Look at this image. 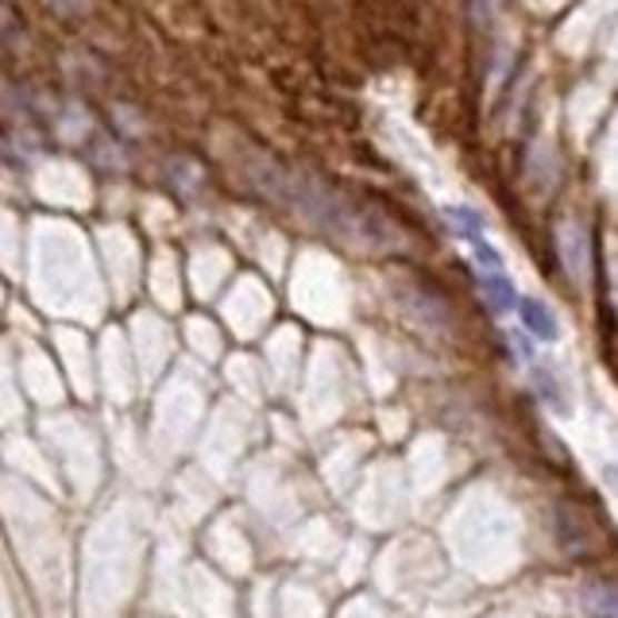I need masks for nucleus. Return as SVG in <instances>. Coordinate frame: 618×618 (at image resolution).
<instances>
[{
  "mask_svg": "<svg viewBox=\"0 0 618 618\" xmlns=\"http://www.w3.org/2000/svg\"><path fill=\"white\" fill-rule=\"evenodd\" d=\"M445 217L452 221V229H457L464 240H484V221H479L471 209H460V206H452V209H445Z\"/></svg>",
  "mask_w": 618,
  "mask_h": 618,
  "instance_id": "4",
  "label": "nucleus"
},
{
  "mask_svg": "<svg viewBox=\"0 0 618 618\" xmlns=\"http://www.w3.org/2000/svg\"><path fill=\"white\" fill-rule=\"evenodd\" d=\"M580 607L588 618H618V584L588 580L580 588Z\"/></svg>",
  "mask_w": 618,
  "mask_h": 618,
  "instance_id": "1",
  "label": "nucleus"
},
{
  "mask_svg": "<svg viewBox=\"0 0 618 618\" xmlns=\"http://www.w3.org/2000/svg\"><path fill=\"white\" fill-rule=\"evenodd\" d=\"M47 4H51V12L62 16V20H78V16H89L93 0H47Z\"/></svg>",
  "mask_w": 618,
  "mask_h": 618,
  "instance_id": "6",
  "label": "nucleus"
},
{
  "mask_svg": "<svg viewBox=\"0 0 618 618\" xmlns=\"http://www.w3.org/2000/svg\"><path fill=\"white\" fill-rule=\"evenodd\" d=\"M471 251H476V263H479V271H502V256L491 248V243H484V240H471Z\"/></svg>",
  "mask_w": 618,
  "mask_h": 618,
  "instance_id": "5",
  "label": "nucleus"
},
{
  "mask_svg": "<svg viewBox=\"0 0 618 618\" xmlns=\"http://www.w3.org/2000/svg\"><path fill=\"white\" fill-rule=\"evenodd\" d=\"M479 282H484L487 302H491V309H499V313H510V309H518V302H522L515 282L507 279V271H484L479 275Z\"/></svg>",
  "mask_w": 618,
  "mask_h": 618,
  "instance_id": "3",
  "label": "nucleus"
},
{
  "mask_svg": "<svg viewBox=\"0 0 618 618\" xmlns=\"http://www.w3.org/2000/svg\"><path fill=\"white\" fill-rule=\"evenodd\" d=\"M518 313H522V325L530 337L557 340V317H552V309L545 302H538V298H522V302H518Z\"/></svg>",
  "mask_w": 618,
  "mask_h": 618,
  "instance_id": "2",
  "label": "nucleus"
}]
</instances>
